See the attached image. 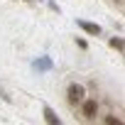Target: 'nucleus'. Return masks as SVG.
<instances>
[{"label":"nucleus","mask_w":125,"mask_h":125,"mask_svg":"<svg viewBox=\"0 0 125 125\" xmlns=\"http://www.w3.org/2000/svg\"><path fill=\"white\" fill-rule=\"evenodd\" d=\"M86 98V88L81 86V83H71L69 88H66V101L71 103V105H76V103H81Z\"/></svg>","instance_id":"f257e3e1"},{"label":"nucleus","mask_w":125,"mask_h":125,"mask_svg":"<svg viewBox=\"0 0 125 125\" xmlns=\"http://www.w3.org/2000/svg\"><path fill=\"white\" fill-rule=\"evenodd\" d=\"M81 115H83V120H93L98 115V101L96 98H83L81 101Z\"/></svg>","instance_id":"f03ea898"},{"label":"nucleus","mask_w":125,"mask_h":125,"mask_svg":"<svg viewBox=\"0 0 125 125\" xmlns=\"http://www.w3.org/2000/svg\"><path fill=\"white\" fill-rule=\"evenodd\" d=\"M79 27H81L83 32H88V34H101V27H98V25H93V22H86V20H79Z\"/></svg>","instance_id":"7ed1b4c3"},{"label":"nucleus","mask_w":125,"mask_h":125,"mask_svg":"<svg viewBox=\"0 0 125 125\" xmlns=\"http://www.w3.org/2000/svg\"><path fill=\"white\" fill-rule=\"evenodd\" d=\"M44 118H47V123H59V118L54 115V110H52V108H44Z\"/></svg>","instance_id":"20e7f679"},{"label":"nucleus","mask_w":125,"mask_h":125,"mask_svg":"<svg viewBox=\"0 0 125 125\" xmlns=\"http://www.w3.org/2000/svg\"><path fill=\"white\" fill-rule=\"evenodd\" d=\"M34 66H37V69H49L52 61H49V59H39V61H34Z\"/></svg>","instance_id":"39448f33"},{"label":"nucleus","mask_w":125,"mask_h":125,"mask_svg":"<svg viewBox=\"0 0 125 125\" xmlns=\"http://www.w3.org/2000/svg\"><path fill=\"white\" fill-rule=\"evenodd\" d=\"M110 47H115L118 52H123V39H120V37H113V39H110Z\"/></svg>","instance_id":"423d86ee"},{"label":"nucleus","mask_w":125,"mask_h":125,"mask_svg":"<svg viewBox=\"0 0 125 125\" xmlns=\"http://www.w3.org/2000/svg\"><path fill=\"white\" fill-rule=\"evenodd\" d=\"M105 123H108V125H120L123 120H120V118H113V115H108V118H105Z\"/></svg>","instance_id":"0eeeda50"}]
</instances>
